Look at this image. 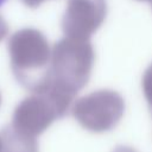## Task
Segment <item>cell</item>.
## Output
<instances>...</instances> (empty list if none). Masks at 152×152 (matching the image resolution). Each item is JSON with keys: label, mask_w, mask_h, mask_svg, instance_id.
Listing matches in <instances>:
<instances>
[{"label": "cell", "mask_w": 152, "mask_h": 152, "mask_svg": "<svg viewBox=\"0 0 152 152\" xmlns=\"http://www.w3.org/2000/svg\"><path fill=\"white\" fill-rule=\"evenodd\" d=\"M51 50L45 36L36 28L19 30L10 39L13 74L18 82L33 94L44 91L50 83Z\"/></svg>", "instance_id": "obj_1"}, {"label": "cell", "mask_w": 152, "mask_h": 152, "mask_svg": "<svg viewBox=\"0 0 152 152\" xmlns=\"http://www.w3.org/2000/svg\"><path fill=\"white\" fill-rule=\"evenodd\" d=\"M94 59L95 53L90 40L64 37L51 50L50 83L48 88L74 99L88 83Z\"/></svg>", "instance_id": "obj_2"}, {"label": "cell", "mask_w": 152, "mask_h": 152, "mask_svg": "<svg viewBox=\"0 0 152 152\" xmlns=\"http://www.w3.org/2000/svg\"><path fill=\"white\" fill-rule=\"evenodd\" d=\"M69 109L68 103L50 91L32 94L15 107L11 127L23 135L37 139Z\"/></svg>", "instance_id": "obj_3"}, {"label": "cell", "mask_w": 152, "mask_h": 152, "mask_svg": "<svg viewBox=\"0 0 152 152\" xmlns=\"http://www.w3.org/2000/svg\"><path fill=\"white\" fill-rule=\"evenodd\" d=\"M125 101L110 89H101L80 97L72 106L75 120L87 131L103 133L113 129L122 119Z\"/></svg>", "instance_id": "obj_4"}, {"label": "cell", "mask_w": 152, "mask_h": 152, "mask_svg": "<svg viewBox=\"0 0 152 152\" xmlns=\"http://www.w3.org/2000/svg\"><path fill=\"white\" fill-rule=\"evenodd\" d=\"M106 0H69L62 18V28L68 38L89 40L103 24Z\"/></svg>", "instance_id": "obj_5"}, {"label": "cell", "mask_w": 152, "mask_h": 152, "mask_svg": "<svg viewBox=\"0 0 152 152\" xmlns=\"http://www.w3.org/2000/svg\"><path fill=\"white\" fill-rule=\"evenodd\" d=\"M2 152H39L37 139L15 132L11 126L0 132Z\"/></svg>", "instance_id": "obj_6"}, {"label": "cell", "mask_w": 152, "mask_h": 152, "mask_svg": "<svg viewBox=\"0 0 152 152\" xmlns=\"http://www.w3.org/2000/svg\"><path fill=\"white\" fill-rule=\"evenodd\" d=\"M142 91H144V96L148 103L150 110L152 113V64L145 70L144 75H142Z\"/></svg>", "instance_id": "obj_7"}, {"label": "cell", "mask_w": 152, "mask_h": 152, "mask_svg": "<svg viewBox=\"0 0 152 152\" xmlns=\"http://www.w3.org/2000/svg\"><path fill=\"white\" fill-rule=\"evenodd\" d=\"M8 32V26H7V23L4 20V18L0 15V42L5 38V36L7 34Z\"/></svg>", "instance_id": "obj_8"}, {"label": "cell", "mask_w": 152, "mask_h": 152, "mask_svg": "<svg viewBox=\"0 0 152 152\" xmlns=\"http://www.w3.org/2000/svg\"><path fill=\"white\" fill-rule=\"evenodd\" d=\"M44 1L46 0H23V2L27 6V7H31V8H36L38 7L40 4H43Z\"/></svg>", "instance_id": "obj_9"}, {"label": "cell", "mask_w": 152, "mask_h": 152, "mask_svg": "<svg viewBox=\"0 0 152 152\" xmlns=\"http://www.w3.org/2000/svg\"><path fill=\"white\" fill-rule=\"evenodd\" d=\"M113 152H137V151L129 146H118Z\"/></svg>", "instance_id": "obj_10"}, {"label": "cell", "mask_w": 152, "mask_h": 152, "mask_svg": "<svg viewBox=\"0 0 152 152\" xmlns=\"http://www.w3.org/2000/svg\"><path fill=\"white\" fill-rule=\"evenodd\" d=\"M5 1H6V0H0V6H1V5H2Z\"/></svg>", "instance_id": "obj_11"}, {"label": "cell", "mask_w": 152, "mask_h": 152, "mask_svg": "<svg viewBox=\"0 0 152 152\" xmlns=\"http://www.w3.org/2000/svg\"><path fill=\"white\" fill-rule=\"evenodd\" d=\"M140 1H150V0H140Z\"/></svg>", "instance_id": "obj_12"}, {"label": "cell", "mask_w": 152, "mask_h": 152, "mask_svg": "<svg viewBox=\"0 0 152 152\" xmlns=\"http://www.w3.org/2000/svg\"><path fill=\"white\" fill-rule=\"evenodd\" d=\"M0 104H1V96H0Z\"/></svg>", "instance_id": "obj_13"}, {"label": "cell", "mask_w": 152, "mask_h": 152, "mask_svg": "<svg viewBox=\"0 0 152 152\" xmlns=\"http://www.w3.org/2000/svg\"><path fill=\"white\" fill-rule=\"evenodd\" d=\"M150 2H151V5H152V0H150Z\"/></svg>", "instance_id": "obj_14"}]
</instances>
